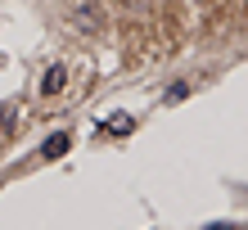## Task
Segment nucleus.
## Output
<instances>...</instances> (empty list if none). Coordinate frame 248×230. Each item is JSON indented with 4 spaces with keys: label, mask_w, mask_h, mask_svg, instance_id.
Here are the masks:
<instances>
[{
    "label": "nucleus",
    "mask_w": 248,
    "mask_h": 230,
    "mask_svg": "<svg viewBox=\"0 0 248 230\" xmlns=\"http://www.w3.org/2000/svg\"><path fill=\"white\" fill-rule=\"evenodd\" d=\"M126 5H144V0H126Z\"/></svg>",
    "instance_id": "obj_7"
},
{
    "label": "nucleus",
    "mask_w": 248,
    "mask_h": 230,
    "mask_svg": "<svg viewBox=\"0 0 248 230\" xmlns=\"http://www.w3.org/2000/svg\"><path fill=\"white\" fill-rule=\"evenodd\" d=\"M63 86H68V68H63V63H50V68H46V77H41V95L50 99V95H59Z\"/></svg>",
    "instance_id": "obj_2"
},
{
    "label": "nucleus",
    "mask_w": 248,
    "mask_h": 230,
    "mask_svg": "<svg viewBox=\"0 0 248 230\" xmlns=\"http://www.w3.org/2000/svg\"><path fill=\"white\" fill-rule=\"evenodd\" d=\"M208 230H235V226H226V221H217V226H208Z\"/></svg>",
    "instance_id": "obj_6"
},
{
    "label": "nucleus",
    "mask_w": 248,
    "mask_h": 230,
    "mask_svg": "<svg viewBox=\"0 0 248 230\" xmlns=\"http://www.w3.org/2000/svg\"><path fill=\"white\" fill-rule=\"evenodd\" d=\"M185 95H189V81H171L167 91H163V99H167V104H181Z\"/></svg>",
    "instance_id": "obj_5"
},
{
    "label": "nucleus",
    "mask_w": 248,
    "mask_h": 230,
    "mask_svg": "<svg viewBox=\"0 0 248 230\" xmlns=\"http://www.w3.org/2000/svg\"><path fill=\"white\" fill-rule=\"evenodd\" d=\"M104 131L108 136H131V131H136V122H131V113H108V118H104Z\"/></svg>",
    "instance_id": "obj_4"
},
{
    "label": "nucleus",
    "mask_w": 248,
    "mask_h": 230,
    "mask_svg": "<svg viewBox=\"0 0 248 230\" xmlns=\"http://www.w3.org/2000/svg\"><path fill=\"white\" fill-rule=\"evenodd\" d=\"M72 23H77V32H86V36H95V32H104V23H108V14H104V5H95V0H81V5L72 9Z\"/></svg>",
    "instance_id": "obj_1"
},
{
    "label": "nucleus",
    "mask_w": 248,
    "mask_h": 230,
    "mask_svg": "<svg viewBox=\"0 0 248 230\" xmlns=\"http://www.w3.org/2000/svg\"><path fill=\"white\" fill-rule=\"evenodd\" d=\"M68 149H72V136H68V131H54L46 145H41V153H46V158H63Z\"/></svg>",
    "instance_id": "obj_3"
}]
</instances>
